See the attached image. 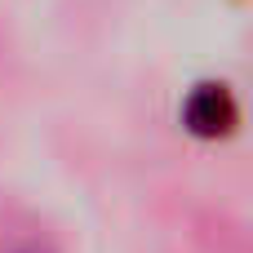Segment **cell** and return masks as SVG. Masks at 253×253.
Instances as JSON below:
<instances>
[{
    "instance_id": "1",
    "label": "cell",
    "mask_w": 253,
    "mask_h": 253,
    "mask_svg": "<svg viewBox=\"0 0 253 253\" xmlns=\"http://www.w3.org/2000/svg\"><path fill=\"white\" fill-rule=\"evenodd\" d=\"M236 120H240V107H236V93L222 80L196 84L182 102V125L196 138H227L236 129Z\"/></svg>"
}]
</instances>
